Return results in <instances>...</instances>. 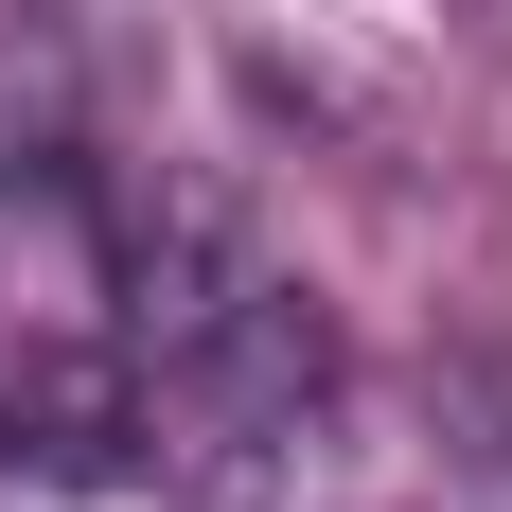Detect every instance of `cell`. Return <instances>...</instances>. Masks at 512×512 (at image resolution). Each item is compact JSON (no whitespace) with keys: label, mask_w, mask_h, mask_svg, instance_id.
<instances>
[{"label":"cell","mask_w":512,"mask_h":512,"mask_svg":"<svg viewBox=\"0 0 512 512\" xmlns=\"http://www.w3.org/2000/svg\"><path fill=\"white\" fill-rule=\"evenodd\" d=\"M106 301H124V371H142V442L212 512L301 477V442H318V301L265 265V230L230 195H159L124 230V265H106Z\"/></svg>","instance_id":"obj_1"},{"label":"cell","mask_w":512,"mask_h":512,"mask_svg":"<svg viewBox=\"0 0 512 512\" xmlns=\"http://www.w3.org/2000/svg\"><path fill=\"white\" fill-rule=\"evenodd\" d=\"M460 407H477V442H460V460H477V495H495V512H512V371H477Z\"/></svg>","instance_id":"obj_2"}]
</instances>
